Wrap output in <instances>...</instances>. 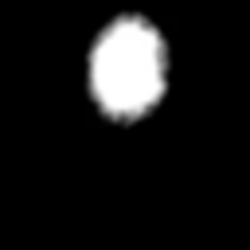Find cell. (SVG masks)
<instances>
[{"label": "cell", "mask_w": 250, "mask_h": 250, "mask_svg": "<svg viewBox=\"0 0 250 250\" xmlns=\"http://www.w3.org/2000/svg\"><path fill=\"white\" fill-rule=\"evenodd\" d=\"M78 82L98 121L117 129L152 121L176 86V47L168 27L145 8L102 16L82 47Z\"/></svg>", "instance_id": "6da1fadb"}]
</instances>
